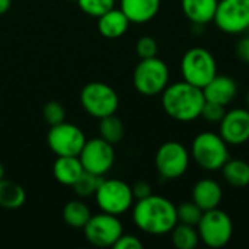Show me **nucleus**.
<instances>
[{
  "mask_svg": "<svg viewBox=\"0 0 249 249\" xmlns=\"http://www.w3.org/2000/svg\"><path fill=\"white\" fill-rule=\"evenodd\" d=\"M160 3L162 0H120V9L130 23H147L158 16Z\"/></svg>",
  "mask_w": 249,
  "mask_h": 249,
  "instance_id": "17",
  "label": "nucleus"
},
{
  "mask_svg": "<svg viewBox=\"0 0 249 249\" xmlns=\"http://www.w3.org/2000/svg\"><path fill=\"white\" fill-rule=\"evenodd\" d=\"M213 22L229 35L248 32L249 0H219Z\"/></svg>",
  "mask_w": 249,
  "mask_h": 249,
  "instance_id": "11",
  "label": "nucleus"
},
{
  "mask_svg": "<svg viewBox=\"0 0 249 249\" xmlns=\"http://www.w3.org/2000/svg\"><path fill=\"white\" fill-rule=\"evenodd\" d=\"M219 0H181V9L191 23L207 25L213 22Z\"/></svg>",
  "mask_w": 249,
  "mask_h": 249,
  "instance_id": "19",
  "label": "nucleus"
},
{
  "mask_svg": "<svg viewBox=\"0 0 249 249\" xmlns=\"http://www.w3.org/2000/svg\"><path fill=\"white\" fill-rule=\"evenodd\" d=\"M203 210L191 200V201H184L179 206H177V217H178V223H184V225H190V226H197L201 216H203Z\"/></svg>",
  "mask_w": 249,
  "mask_h": 249,
  "instance_id": "27",
  "label": "nucleus"
},
{
  "mask_svg": "<svg viewBox=\"0 0 249 249\" xmlns=\"http://www.w3.org/2000/svg\"><path fill=\"white\" fill-rule=\"evenodd\" d=\"M42 117L45 120L47 124L51 125H57L63 121H66V111L64 107L60 102L51 101L48 104H45L44 109H42Z\"/></svg>",
  "mask_w": 249,
  "mask_h": 249,
  "instance_id": "29",
  "label": "nucleus"
},
{
  "mask_svg": "<svg viewBox=\"0 0 249 249\" xmlns=\"http://www.w3.org/2000/svg\"><path fill=\"white\" fill-rule=\"evenodd\" d=\"M219 134L231 146H241L249 140V111L247 108H235L226 111L219 123Z\"/></svg>",
  "mask_w": 249,
  "mask_h": 249,
  "instance_id": "14",
  "label": "nucleus"
},
{
  "mask_svg": "<svg viewBox=\"0 0 249 249\" xmlns=\"http://www.w3.org/2000/svg\"><path fill=\"white\" fill-rule=\"evenodd\" d=\"M85 143V133L77 125L66 121L51 125L47 134V144L55 156H79Z\"/></svg>",
  "mask_w": 249,
  "mask_h": 249,
  "instance_id": "12",
  "label": "nucleus"
},
{
  "mask_svg": "<svg viewBox=\"0 0 249 249\" xmlns=\"http://www.w3.org/2000/svg\"><path fill=\"white\" fill-rule=\"evenodd\" d=\"M104 177H98L95 174H90V172H83L80 175V178L74 182L73 185V190L76 193V196L82 197V198H86V197H92L95 196L98 187L101 185Z\"/></svg>",
  "mask_w": 249,
  "mask_h": 249,
  "instance_id": "26",
  "label": "nucleus"
},
{
  "mask_svg": "<svg viewBox=\"0 0 249 249\" xmlns=\"http://www.w3.org/2000/svg\"><path fill=\"white\" fill-rule=\"evenodd\" d=\"M191 155L179 142H165L156 152L155 166L163 179H178L190 168Z\"/></svg>",
  "mask_w": 249,
  "mask_h": 249,
  "instance_id": "9",
  "label": "nucleus"
},
{
  "mask_svg": "<svg viewBox=\"0 0 249 249\" xmlns=\"http://www.w3.org/2000/svg\"><path fill=\"white\" fill-rule=\"evenodd\" d=\"M4 175H6V171H4V166H3V163L0 162V179H3V178H4Z\"/></svg>",
  "mask_w": 249,
  "mask_h": 249,
  "instance_id": "36",
  "label": "nucleus"
},
{
  "mask_svg": "<svg viewBox=\"0 0 249 249\" xmlns=\"http://www.w3.org/2000/svg\"><path fill=\"white\" fill-rule=\"evenodd\" d=\"M90 217L92 213L82 200H71L63 209V220L73 229H83Z\"/></svg>",
  "mask_w": 249,
  "mask_h": 249,
  "instance_id": "23",
  "label": "nucleus"
},
{
  "mask_svg": "<svg viewBox=\"0 0 249 249\" xmlns=\"http://www.w3.org/2000/svg\"><path fill=\"white\" fill-rule=\"evenodd\" d=\"M95 201L101 212L121 216L133 209V188L121 179H102L95 193Z\"/></svg>",
  "mask_w": 249,
  "mask_h": 249,
  "instance_id": "6",
  "label": "nucleus"
},
{
  "mask_svg": "<svg viewBox=\"0 0 249 249\" xmlns=\"http://www.w3.org/2000/svg\"><path fill=\"white\" fill-rule=\"evenodd\" d=\"M245 101H247V109L249 111V92L247 93V98H245Z\"/></svg>",
  "mask_w": 249,
  "mask_h": 249,
  "instance_id": "37",
  "label": "nucleus"
},
{
  "mask_svg": "<svg viewBox=\"0 0 249 249\" xmlns=\"http://www.w3.org/2000/svg\"><path fill=\"white\" fill-rule=\"evenodd\" d=\"M133 222L137 229L147 235L171 233L178 223L177 206L162 196L152 194L133 204Z\"/></svg>",
  "mask_w": 249,
  "mask_h": 249,
  "instance_id": "1",
  "label": "nucleus"
},
{
  "mask_svg": "<svg viewBox=\"0 0 249 249\" xmlns=\"http://www.w3.org/2000/svg\"><path fill=\"white\" fill-rule=\"evenodd\" d=\"M206 104L203 89L182 80L171 83L162 92V108L175 121L191 123L201 117Z\"/></svg>",
  "mask_w": 249,
  "mask_h": 249,
  "instance_id": "2",
  "label": "nucleus"
},
{
  "mask_svg": "<svg viewBox=\"0 0 249 249\" xmlns=\"http://www.w3.org/2000/svg\"><path fill=\"white\" fill-rule=\"evenodd\" d=\"M235 54H236V57L244 64H248L249 66V35L248 36L241 38L236 42V45H235Z\"/></svg>",
  "mask_w": 249,
  "mask_h": 249,
  "instance_id": "33",
  "label": "nucleus"
},
{
  "mask_svg": "<svg viewBox=\"0 0 249 249\" xmlns=\"http://www.w3.org/2000/svg\"><path fill=\"white\" fill-rule=\"evenodd\" d=\"M131 188H133L134 200H142V198H146V197L152 196V187L146 181H139Z\"/></svg>",
  "mask_w": 249,
  "mask_h": 249,
  "instance_id": "34",
  "label": "nucleus"
},
{
  "mask_svg": "<svg viewBox=\"0 0 249 249\" xmlns=\"http://www.w3.org/2000/svg\"><path fill=\"white\" fill-rule=\"evenodd\" d=\"M172 244L177 249H194L200 242L197 226H190L184 223H177L171 231Z\"/></svg>",
  "mask_w": 249,
  "mask_h": 249,
  "instance_id": "24",
  "label": "nucleus"
},
{
  "mask_svg": "<svg viewBox=\"0 0 249 249\" xmlns=\"http://www.w3.org/2000/svg\"><path fill=\"white\" fill-rule=\"evenodd\" d=\"M114 249H142L143 242L136 235H121V238L112 247Z\"/></svg>",
  "mask_w": 249,
  "mask_h": 249,
  "instance_id": "32",
  "label": "nucleus"
},
{
  "mask_svg": "<svg viewBox=\"0 0 249 249\" xmlns=\"http://www.w3.org/2000/svg\"><path fill=\"white\" fill-rule=\"evenodd\" d=\"M12 6V0H0V15H4Z\"/></svg>",
  "mask_w": 249,
  "mask_h": 249,
  "instance_id": "35",
  "label": "nucleus"
},
{
  "mask_svg": "<svg viewBox=\"0 0 249 249\" xmlns=\"http://www.w3.org/2000/svg\"><path fill=\"white\" fill-rule=\"evenodd\" d=\"M228 143L220 134L213 131H203L197 134L191 143V158L204 171H220L223 165L231 159Z\"/></svg>",
  "mask_w": 249,
  "mask_h": 249,
  "instance_id": "3",
  "label": "nucleus"
},
{
  "mask_svg": "<svg viewBox=\"0 0 249 249\" xmlns=\"http://www.w3.org/2000/svg\"><path fill=\"white\" fill-rule=\"evenodd\" d=\"M203 93L206 101L216 102L220 105H229L236 93H238V83L231 77L225 74H216L204 88Z\"/></svg>",
  "mask_w": 249,
  "mask_h": 249,
  "instance_id": "15",
  "label": "nucleus"
},
{
  "mask_svg": "<svg viewBox=\"0 0 249 249\" xmlns=\"http://www.w3.org/2000/svg\"><path fill=\"white\" fill-rule=\"evenodd\" d=\"M128 26L130 20L120 7H112L98 18V31L108 39H117L123 36L128 31Z\"/></svg>",
  "mask_w": 249,
  "mask_h": 249,
  "instance_id": "18",
  "label": "nucleus"
},
{
  "mask_svg": "<svg viewBox=\"0 0 249 249\" xmlns=\"http://www.w3.org/2000/svg\"><path fill=\"white\" fill-rule=\"evenodd\" d=\"M77 6L86 15L92 18H99L115 7V0H77Z\"/></svg>",
  "mask_w": 249,
  "mask_h": 249,
  "instance_id": "28",
  "label": "nucleus"
},
{
  "mask_svg": "<svg viewBox=\"0 0 249 249\" xmlns=\"http://www.w3.org/2000/svg\"><path fill=\"white\" fill-rule=\"evenodd\" d=\"M79 159L86 172L95 174L98 177H104L111 171L115 162V150L114 144L108 143L102 137L86 140Z\"/></svg>",
  "mask_w": 249,
  "mask_h": 249,
  "instance_id": "13",
  "label": "nucleus"
},
{
  "mask_svg": "<svg viewBox=\"0 0 249 249\" xmlns=\"http://www.w3.org/2000/svg\"><path fill=\"white\" fill-rule=\"evenodd\" d=\"M98 130H99V137H102L111 144L120 143L124 137V124L115 114L101 118Z\"/></svg>",
  "mask_w": 249,
  "mask_h": 249,
  "instance_id": "25",
  "label": "nucleus"
},
{
  "mask_svg": "<svg viewBox=\"0 0 249 249\" xmlns=\"http://www.w3.org/2000/svg\"><path fill=\"white\" fill-rule=\"evenodd\" d=\"M85 169L79 156H57L53 165V175L55 181L66 187H73Z\"/></svg>",
  "mask_w": 249,
  "mask_h": 249,
  "instance_id": "20",
  "label": "nucleus"
},
{
  "mask_svg": "<svg viewBox=\"0 0 249 249\" xmlns=\"http://www.w3.org/2000/svg\"><path fill=\"white\" fill-rule=\"evenodd\" d=\"M225 181L235 187L244 188L249 185V163L241 159H229L220 169Z\"/></svg>",
  "mask_w": 249,
  "mask_h": 249,
  "instance_id": "22",
  "label": "nucleus"
},
{
  "mask_svg": "<svg viewBox=\"0 0 249 249\" xmlns=\"http://www.w3.org/2000/svg\"><path fill=\"white\" fill-rule=\"evenodd\" d=\"M197 231L200 241L206 247L219 249L231 242L233 235V223L229 214L217 207L203 213L197 225Z\"/></svg>",
  "mask_w": 249,
  "mask_h": 249,
  "instance_id": "7",
  "label": "nucleus"
},
{
  "mask_svg": "<svg viewBox=\"0 0 249 249\" xmlns=\"http://www.w3.org/2000/svg\"><path fill=\"white\" fill-rule=\"evenodd\" d=\"M85 238L89 244L98 248H112L124 233L123 223L118 216L101 212L89 219L83 228Z\"/></svg>",
  "mask_w": 249,
  "mask_h": 249,
  "instance_id": "10",
  "label": "nucleus"
},
{
  "mask_svg": "<svg viewBox=\"0 0 249 249\" xmlns=\"http://www.w3.org/2000/svg\"><path fill=\"white\" fill-rule=\"evenodd\" d=\"M133 85L136 90L144 96H155L165 90L169 85V69L160 58H143L133 73Z\"/></svg>",
  "mask_w": 249,
  "mask_h": 249,
  "instance_id": "5",
  "label": "nucleus"
},
{
  "mask_svg": "<svg viewBox=\"0 0 249 249\" xmlns=\"http://www.w3.org/2000/svg\"><path fill=\"white\" fill-rule=\"evenodd\" d=\"M83 109L98 120L112 115L120 107V98L115 89L104 82H90L80 92Z\"/></svg>",
  "mask_w": 249,
  "mask_h": 249,
  "instance_id": "8",
  "label": "nucleus"
},
{
  "mask_svg": "<svg viewBox=\"0 0 249 249\" xmlns=\"http://www.w3.org/2000/svg\"><path fill=\"white\" fill-rule=\"evenodd\" d=\"M225 114H226L225 105L210 102V101H206V104L201 109V118H204L207 123H212V124H219L223 120Z\"/></svg>",
  "mask_w": 249,
  "mask_h": 249,
  "instance_id": "31",
  "label": "nucleus"
},
{
  "mask_svg": "<svg viewBox=\"0 0 249 249\" xmlns=\"http://www.w3.org/2000/svg\"><path fill=\"white\" fill-rule=\"evenodd\" d=\"M182 79L203 89L216 74L217 63L212 51L204 47H193L181 58Z\"/></svg>",
  "mask_w": 249,
  "mask_h": 249,
  "instance_id": "4",
  "label": "nucleus"
},
{
  "mask_svg": "<svg viewBox=\"0 0 249 249\" xmlns=\"http://www.w3.org/2000/svg\"><path fill=\"white\" fill-rule=\"evenodd\" d=\"M26 201V193L25 190L10 181V179H0V207L7 210H16L20 209Z\"/></svg>",
  "mask_w": 249,
  "mask_h": 249,
  "instance_id": "21",
  "label": "nucleus"
},
{
  "mask_svg": "<svg viewBox=\"0 0 249 249\" xmlns=\"http://www.w3.org/2000/svg\"><path fill=\"white\" fill-rule=\"evenodd\" d=\"M158 50H159L158 42L150 35H144V36L139 38V41L136 44V51H137V55L140 57V60L156 57L158 55Z\"/></svg>",
  "mask_w": 249,
  "mask_h": 249,
  "instance_id": "30",
  "label": "nucleus"
},
{
  "mask_svg": "<svg viewBox=\"0 0 249 249\" xmlns=\"http://www.w3.org/2000/svg\"><path fill=\"white\" fill-rule=\"evenodd\" d=\"M193 201L203 210H212L217 209L223 198V191L219 182H216L212 178H203L196 182L191 191Z\"/></svg>",
  "mask_w": 249,
  "mask_h": 249,
  "instance_id": "16",
  "label": "nucleus"
},
{
  "mask_svg": "<svg viewBox=\"0 0 249 249\" xmlns=\"http://www.w3.org/2000/svg\"><path fill=\"white\" fill-rule=\"evenodd\" d=\"M248 34H249V29H248Z\"/></svg>",
  "mask_w": 249,
  "mask_h": 249,
  "instance_id": "38",
  "label": "nucleus"
}]
</instances>
